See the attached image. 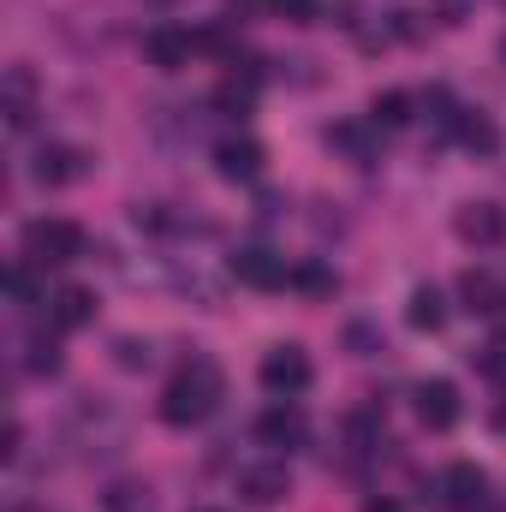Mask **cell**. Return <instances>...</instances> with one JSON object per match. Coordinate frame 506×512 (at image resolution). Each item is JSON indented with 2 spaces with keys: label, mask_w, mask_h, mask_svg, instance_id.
<instances>
[{
  "label": "cell",
  "mask_w": 506,
  "mask_h": 512,
  "mask_svg": "<svg viewBox=\"0 0 506 512\" xmlns=\"http://www.w3.org/2000/svg\"><path fill=\"white\" fill-rule=\"evenodd\" d=\"M221 393H227V376H221V364H209V358H191L167 393H161V417L173 423V429H191V423H203L215 405H221Z\"/></svg>",
  "instance_id": "1"
},
{
  "label": "cell",
  "mask_w": 506,
  "mask_h": 512,
  "mask_svg": "<svg viewBox=\"0 0 506 512\" xmlns=\"http://www.w3.org/2000/svg\"><path fill=\"white\" fill-rule=\"evenodd\" d=\"M78 251H84V233H78V221L42 215V221H30V227H24V256H30L36 268H60V262H72Z\"/></svg>",
  "instance_id": "2"
},
{
  "label": "cell",
  "mask_w": 506,
  "mask_h": 512,
  "mask_svg": "<svg viewBox=\"0 0 506 512\" xmlns=\"http://www.w3.org/2000/svg\"><path fill=\"white\" fill-rule=\"evenodd\" d=\"M262 387L280 393V399L304 393V387H310V358H304L298 346H274V352L262 358Z\"/></svg>",
  "instance_id": "3"
},
{
  "label": "cell",
  "mask_w": 506,
  "mask_h": 512,
  "mask_svg": "<svg viewBox=\"0 0 506 512\" xmlns=\"http://www.w3.org/2000/svg\"><path fill=\"white\" fill-rule=\"evenodd\" d=\"M286 495H292L286 465H245V471H239V501H245V507H280Z\"/></svg>",
  "instance_id": "4"
},
{
  "label": "cell",
  "mask_w": 506,
  "mask_h": 512,
  "mask_svg": "<svg viewBox=\"0 0 506 512\" xmlns=\"http://www.w3.org/2000/svg\"><path fill=\"white\" fill-rule=\"evenodd\" d=\"M304 435H310V423H304V411L298 405H274V411H262L256 417V441H268V447H304Z\"/></svg>",
  "instance_id": "5"
},
{
  "label": "cell",
  "mask_w": 506,
  "mask_h": 512,
  "mask_svg": "<svg viewBox=\"0 0 506 512\" xmlns=\"http://www.w3.org/2000/svg\"><path fill=\"white\" fill-rule=\"evenodd\" d=\"M191 48H197V36H191V30H179V24H161V30H149V36H143V54H149L161 72H179V66L191 60Z\"/></svg>",
  "instance_id": "6"
},
{
  "label": "cell",
  "mask_w": 506,
  "mask_h": 512,
  "mask_svg": "<svg viewBox=\"0 0 506 512\" xmlns=\"http://www.w3.org/2000/svg\"><path fill=\"white\" fill-rule=\"evenodd\" d=\"M84 167H90V161H84V149H72V143H48V149L36 155V167H30V173H36L42 185H72V179H84Z\"/></svg>",
  "instance_id": "7"
},
{
  "label": "cell",
  "mask_w": 506,
  "mask_h": 512,
  "mask_svg": "<svg viewBox=\"0 0 506 512\" xmlns=\"http://www.w3.org/2000/svg\"><path fill=\"white\" fill-rule=\"evenodd\" d=\"M233 274H239L245 286H256V292H274V286L292 280V268H286L280 256H268V251H239L233 256Z\"/></svg>",
  "instance_id": "8"
},
{
  "label": "cell",
  "mask_w": 506,
  "mask_h": 512,
  "mask_svg": "<svg viewBox=\"0 0 506 512\" xmlns=\"http://www.w3.org/2000/svg\"><path fill=\"white\" fill-rule=\"evenodd\" d=\"M417 417L429 429H453L459 423V387L453 382H423L417 387Z\"/></svg>",
  "instance_id": "9"
},
{
  "label": "cell",
  "mask_w": 506,
  "mask_h": 512,
  "mask_svg": "<svg viewBox=\"0 0 506 512\" xmlns=\"http://www.w3.org/2000/svg\"><path fill=\"white\" fill-rule=\"evenodd\" d=\"M459 239H471V245H501L506 215L495 209V203H471V209L459 215Z\"/></svg>",
  "instance_id": "10"
},
{
  "label": "cell",
  "mask_w": 506,
  "mask_h": 512,
  "mask_svg": "<svg viewBox=\"0 0 506 512\" xmlns=\"http://www.w3.org/2000/svg\"><path fill=\"white\" fill-rule=\"evenodd\" d=\"M447 501H453V507H483V501H489V477H483L477 465H465V459L447 465Z\"/></svg>",
  "instance_id": "11"
},
{
  "label": "cell",
  "mask_w": 506,
  "mask_h": 512,
  "mask_svg": "<svg viewBox=\"0 0 506 512\" xmlns=\"http://www.w3.org/2000/svg\"><path fill=\"white\" fill-rule=\"evenodd\" d=\"M215 167H221V179H256V173H262V149H256L251 137L221 143V149H215Z\"/></svg>",
  "instance_id": "12"
},
{
  "label": "cell",
  "mask_w": 506,
  "mask_h": 512,
  "mask_svg": "<svg viewBox=\"0 0 506 512\" xmlns=\"http://www.w3.org/2000/svg\"><path fill=\"white\" fill-rule=\"evenodd\" d=\"M0 114H6V126L12 131L30 126V72H24V66L6 72V102H0Z\"/></svg>",
  "instance_id": "13"
},
{
  "label": "cell",
  "mask_w": 506,
  "mask_h": 512,
  "mask_svg": "<svg viewBox=\"0 0 506 512\" xmlns=\"http://www.w3.org/2000/svg\"><path fill=\"white\" fill-rule=\"evenodd\" d=\"M90 316H96V298H90L84 286H60V292H54V322H60V328H84Z\"/></svg>",
  "instance_id": "14"
},
{
  "label": "cell",
  "mask_w": 506,
  "mask_h": 512,
  "mask_svg": "<svg viewBox=\"0 0 506 512\" xmlns=\"http://www.w3.org/2000/svg\"><path fill=\"white\" fill-rule=\"evenodd\" d=\"M453 137L465 143V149H477V155H495V126L483 120V114H471V108H459V120H453Z\"/></svg>",
  "instance_id": "15"
},
{
  "label": "cell",
  "mask_w": 506,
  "mask_h": 512,
  "mask_svg": "<svg viewBox=\"0 0 506 512\" xmlns=\"http://www.w3.org/2000/svg\"><path fill=\"white\" fill-rule=\"evenodd\" d=\"M346 441H352L358 453H376L381 441H387V423H381V411H352V417H346Z\"/></svg>",
  "instance_id": "16"
},
{
  "label": "cell",
  "mask_w": 506,
  "mask_h": 512,
  "mask_svg": "<svg viewBox=\"0 0 506 512\" xmlns=\"http://www.w3.org/2000/svg\"><path fill=\"white\" fill-rule=\"evenodd\" d=\"M441 322H447L441 292H435V286H417V292H411V328H441Z\"/></svg>",
  "instance_id": "17"
},
{
  "label": "cell",
  "mask_w": 506,
  "mask_h": 512,
  "mask_svg": "<svg viewBox=\"0 0 506 512\" xmlns=\"http://www.w3.org/2000/svg\"><path fill=\"white\" fill-rule=\"evenodd\" d=\"M6 292H12V304H18V310H30V304H36V262H30V256H24V262H12Z\"/></svg>",
  "instance_id": "18"
},
{
  "label": "cell",
  "mask_w": 506,
  "mask_h": 512,
  "mask_svg": "<svg viewBox=\"0 0 506 512\" xmlns=\"http://www.w3.org/2000/svg\"><path fill=\"white\" fill-rule=\"evenodd\" d=\"M370 120H376V126H405V120H411V96H399V90H387V96H376Z\"/></svg>",
  "instance_id": "19"
},
{
  "label": "cell",
  "mask_w": 506,
  "mask_h": 512,
  "mask_svg": "<svg viewBox=\"0 0 506 512\" xmlns=\"http://www.w3.org/2000/svg\"><path fill=\"white\" fill-rule=\"evenodd\" d=\"M465 298H471V310H501V286L489 280V274H465Z\"/></svg>",
  "instance_id": "20"
},
{
  "label": "cell",
  "mask_w": 506,
  "mask_h": 512,
  "mask_svg": "<svg viewBox=\"0 0 506 512\" xmlns=\"http://www.w3.org/2000/svg\"><path fill=\"white\" fill-rule=\"evenodd\" d=\"M292 286L310 292V298H322V292H334V274H328L322 262H304V268H292Z\"/></svg>",
  "instance_id": "21"
},
{
  "label": "cell",
  "mask_w": 506,
  "mask_h": 512,
  "mask_svg": "<svg viewBox=\"0 0 506 512\" xmlns=\"http://www.w3.org/2000/svg\"><path fill=\"white\" fill-rule=\"evenodd\" d=\"M24 370H30V376H54V370H60V346H54V340H30Z\"/></svg>",
  "instance_id": "22"
},
{
  "label": "cell",
  "mask_w": 506,
  "mask_h": 512,
  "mask_svg": "<svg viewBox=\"0 0 506 512\" xmlns=\"http://www.w3.org/2000/svg\"><path fill=\"white\" fill-rule=\"evenodd\" d=\"M328 143H340L346 155H358V161H370V131H364V126H334V131H328Z\"/></svg>",
  "instance_id": "23"
},
{
  "label": "cell",
  "mask_w": 506,
  "mask_h": 512,
  "mask_svg": "<svg viewBox=\"0 0 506 512\" xmlns=\"http://www.w3.org/2000/svg\"><path fill=\"white\" fill-rule=\"evenodd\" d=\"M346 346H352L358 358H376V352H381V334L370 328V322H352V328H346Z\"/></svg>",
  "instance_id": "24"
},
{
  "label": "cell",
  "mask_w": 506,
  "mask_h": 512,
  "mask_svg": "<svg viewBox=\"0 0 506 512\" xmlns=\"http://www.w3.org/2000/svg\"><path fill=\"white\" fill-rule=\"evenodd\" d=\"M143 507H149V489H137V483H120L108 495V512H143Z\"/></svg>",
  "instance_id": "25"
},
{
  "label": "cell",
  "mask_w": 506,
  "mask_h": 512,
  "mask_svg": "<svg viewBox=\"0 0 506 512\" xmlns=\"http://www.w3.org/2000/svg\"><path fill=\"white\" fill-rule=\"evenodd\" d=\"M274 6H280V12H286L292 24H310V18L322 12V0H274Z\"/></svg>",
  "instance_id": "26"
},
{
  "label": "cell",
  "mask_w": 506,
  "mask_h": 512,
  "mask_svg": "<svg viewBox=\"0 0 506 512\" xmlns=\"http://www.w3.org/2000/svg\"><path fill=\"white\" fill-rule=\"evenodd\" d=\"M114 352H120V364H126V370H143V364H149V346H137V340H120Z\"/></svg>",
  "instance_id": "27"
},
{
  "label": "cell",
  "mask_w": 506,
  "mask_h": 512,
  "mask_svg": "<svg viewBox=\"0 0 506 512\" xmlns=\"http://www.w3.org/2000/svg\"><path fill=\"white\" fill-rule=\"evenodd\" d=\"M483 370H489V376H506V340H495V346L483 352Z\"/></svg>",
  "instance_id": "28"
},
{
  "label": "cell",
  "mask_w": 506,
  "mask_h": 512,
  "mask_svg": "<svg viewBox=\"0 0 506 512\" xmlns=\"http://www.w3.org/2000/svg\"><path fill=\"white\" fill-rule=\"evenodd\" d=\"M364 512H399V507H393V501H370Z\"/></svg>",
  "instance_id": "29"
},
{
  "label": "cell",
  "mask_w": 506,
  "mask_h": 512,
  "mask_svg": "<svg viewBox=\"0 0 506 512\" xmlns=\"http://www.w3.org/2000/svg\"><path fill=\"white\" fill-rule=\"evenodd\" d=\"M197 512H221V507H197Z\"/></svg>",
  "instance_id": "30"
},
{
  "label": "cell",
  "mask_w": 506,
  "mask_h": 512,
  "mask_svg": "<svg viewBox=\"0 0 506 512\" xmlns=\"http://www.w3.org/2000/svg\"><path fill=\"white\" fill-rule=\"evenodd\" d=\"M501 54H506V42H501Z\"/></svg>",
  "instance_id": "31"
}]
</instances>
